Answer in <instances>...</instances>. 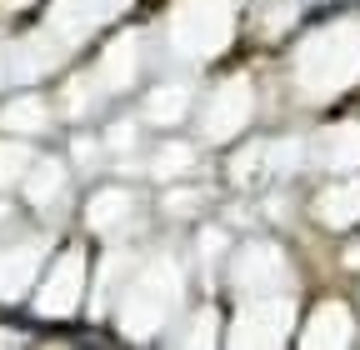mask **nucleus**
<instances>
[{"label": "nucleus", "mask_w": 360, "mask_h": 350, "mask_svg": "<svg viewBox=\"0 0 360 350\" xmlns=\"http://www.w3.org/2000/svg\"><path fill=\"white\" fill-rule=\"evenodd\" d=\"M360 80V25L355 20H335L326 30H315L310 40H300L295 51V85L305 101H330Z\"/></svg>", "instance_id": "obj_1"}, {"label": "nucleus", "mask_w": 360, "mask_h": 350, "mask_svg": "<svg viewBox=\"0 0 360 350\" xmlns=\"http://www.w3.org/2000/svg\"><path fill=\"white\" fill-rule=\"evenodd\" d=\"M180 295H186V276L170 255H150L141 271L130 266V285L120 295V330L130 340H150L180 311Z\"/></svg>", "instance_id": "obj_2"}, {"label": "nucleus", "mask_w": 360, "mask_h": 350, "mask_svg": "<svg viewBox=\"0 0 360 350\" xmlns=\"http://www.w3.org/2000/svg\"><path fill=\"white\" fill-rule=\"evenodd\" d=\"M236 35V0H175L170 51L186 60H215Z\"/></svg>", "instance_id": "obj_3"}, {"label": "nucleus", "mask_w": 360, "mask_h": 350, "mask_svg": "<svg viewBox=\"0 0 360 350\" xmlns=\"http://www.w3.org/2000/svg\"><path fill=\"white\" fill-rule=\"evenodd\" d=\"M285 280H290V260H285L281 245H270V240H250L231 260V285L240 295H270V290H281Z\"/></svg>", "instance_id": "obj_4"}, {"label": "nucleus", "mask_w": 360, "mask_h": 350, "mask_svg": "<svg viewBox=\"0 0 360 350\" xmlns=\"http://www.w3.org/2000/svg\"><path fill=\"white\" fill-rule=\"evenodd\" d=\"M290 330H295V300L255 295V305H245L231 325V345H285Z\"/></svg>", "instance_id": "obj_5"}, {"label": "nucleus", "mask_w": 360, "mask_h": 350, "mask_svg": "<svg viewBox=\"0 0 360 350\" xmlns=\"http://www.w3.org/2000/svg\"><path fill=\"white\" fill-rule=\"evenodd\" d=\"M255 115V91H250V80H225V85H215V96L205 101V115H200V130H205V141H236L240 130H245V120Z\"/></svg>", "instance_id": "obj_6"}, {"label": "nucleus", "mask_w": 360, "mask_h": 350, "mask_svg": "<svg viewBox=\"0 0 360 350\" xmlns=\"http://www.w3.org/2000/svg\"><path fill=\"white\" fill-rule=\"evenodd\" d=\"M80 295H85V250H65L56 266H51V276L40 280V295H35V311L45 316V320H65V316H75V305H80Z\"/></svg>", "instance_id": "obj_7"}, {"label": "nucleus", "mask_w": 360, "mask_h": 350, "mask_svg": "<svg viewBox=\"0 0 360 350\" xmlns=\"http://www.w3.org/2000/svg\"><path fill=\"white\" fill-rule=\"evenodd\" d=\"M125 6L130 0H56L51 15H45V30H51L60 46H75V40H85L96 25L115 20Z\"/></svg>", "instance_id": "obj_8"}, {"label": "nucleus", "mask_w": 360, "mask_h": 350, "mask_svg": "<svg viewBox=\"0 0 360 350\" xmlns=\"http://www.w3.org/2000/svg\"><path fill=\"white\" fill-rule=\"evenodd\" d=\"M45 255H51V240H45V235L15 240V245H0V305H11V300L30 295V285L40 280Z\"/></svg>", "instance_id": "obj_9"}, {"label": "nucleus", "mask_w": 360, "mask_h": 350, "mask_svg": "<svg viewBox=\"0 0 360 350\" xmlns=\"http://www.w3.org/2000/svg\"><path fill=\"white\" fill-rule=\"evenodd\" d=\"M60 56H65L60 40H56L51 30H35V35H20L15 46L6 51V70H11L15 80H40L45 70L60 65Z\"/></svg>", "instance_id": "obj_10"}, {"label": "nucleus", "mask_w": 360, "mask_h": 350, "mask_svg": "<svg viewBox=\"0 0 360 350\" xmlns=\"http://www.w3.org/2000/svg\"><path fill=\"white\" fill-rule=\"evenodd\" d=\"M310 155H315V165H326V170H355L360 165V120L326 125L321 136L310 141Z\"/></svg>", "instance_id": "obj_11"}, {"label": "nucleus", "mask_w": 360, "mask_h": 350, "mask_svg": "<svg viewBox=\"0 0 360 350\" xmlns=\"http://www.w3.org/2000/svg\"><path fill=\"white\" fill-rule=\"evenodd\" d=\"M130 221H135V195L120 190V186L96 190V195H90V205H85V226L96 231V235H120Z\"/></svg>", "instance_id": "obj_12"}, {"label": "nucleus", "mask_w": 360, "mask_h": 350, "mask_svg": "<svg viewBox=\"0 0 360 350\" xmlns=\"http://www.w3.org/2000/svg\"><path fill=\"white\" fill-rule=\"evenodd\" d=\"M135 75H141V40H135V35H115L105 46V56H101V75L96 80L105 85V91H130Z\"/></svg>", "instance_id": "obj_13"}, {"label": "nucleus", "mask_w": 360, "mask_h": 350, "mask_svg": "<svg viewBox=\"0 0 360 350\" xmlns=\"http://www.w3.org/2000/svg\"><path fill=\"white\" fill-rule=\"evenodd\" d=\"M350 335H355V325H350V311L340 300H326V305H315V316L305 320V330H300V340L310 345V350H326V345H350Z\"/></svg>", "instance_id": "obj_14"}, {"label": "nucleus", "mask_w": 360, "mask_h": 350, "mask_svg": "<svg viewBox=\"0 0 360 350\" xmlns=\"http://www.w3.org/2000/svg\"><path fill=\"white\" fill-rule=\"evenodd\" d=\"M45 125H51L45 96H15V101L0 105V130H6V136H40Z\"/></svg>", "instance_id": "obj_15"}, {"label": "nucleus", "mask_w": 360, "mask_h": 350, "mask_svg": "<svg viewBox=\"0 0 360 350\" xmlns=\"http://www.w3.org/2000/svg\"><path fill=\"white\" fill-rule=\"evenodd\" d=\"M25 181V200L30 205H56L60 190H65V165L51 155V160H30V170L20 175Z\"/></svg>", "instance_id": "obj_16"}, {"label": "nucleus", "mask_w": 360, "mask_h": 350, "mask_svg": "<svg viewBox=\"0 0 360 350\" xmlns=\"http://www.w3.org/2000/svg\"><path fill=\"white\" fill-rule=\"evenodd\" d=\"M315 215H321L326 226H355L360 221V181H345V186H330L321 200H315Z\"/></svg>", "instance_id": "obj_17"}, {"label": "nucleus", "mask_w": 360, "mask_h": 350, "mask_svg": "<svg viewBox=\"0 0 360 350\" xmlns=\"http://www.w3.org/2000/svg\"><path fill=\"white\" fill-rule=\"evenodd\" d=\"M186 110H191V85H180V80L155 85L146 96V120L150 125H175V120H186Z\"/></svg>", "instance_id": "obj_18"}, {"label": "nucleus", "mask_w": 360, "mask_h": 350, "mask_svg": "<svg viewBox=\"0 0 360 350\" xmlns=\"http://www.w3.org/2000/svg\"><path fill=\"white\" fill-rule=\"evenodd\" d=\"M125 271H130V255H125V250H110V255H105V266H101V276H96V295H90V311H96V316L110 305V290L120 285Z\"/></svg>", "instance_id": "obj_19"}, {"label": "nucleus", "mask_w": 360, "mask_h": 350, "mask_svg": "<svg viewBox=\"0 0 360 350\" xmlns=\"http://www.w3.org/2000/svg\"><path fill=\"white\" fill-rule=\"evenodd\" d=\"M60 110H65L70 120H80V115L96 110V75H70L65 91H60Z\"/></svg>", "instance_id": "obj_20"}, {"label": "nucleus", "mask_w": 360, "mask_h": 350, "mask_svg": "<svg viewBox=\"0 0 360 350\" xmlns=\"http://www.w3.org/2000/svg\"><path fill=\"white\" fill-rule=\"evenodd\" d=\"M195 165V145H186V141H165L160 150H155V160H150V170L160 175V181H170V175H186Z\"/></svg>", "instance_id": "obj_21"}, {"label": "nucleus", "mask_w": 360, "mask_h": 350, "mask_svg": "<svg viewBox=\"0 0 360 350\" xmlns=\"http://www.w3.org/2000/svg\"><path fill=\"white\" fill-rule=\"evenodd\" d=\"M30 150L20 145V136H0V186H15L20 175L30 170Z\"/></svg>", "instance_id": "obj_22"}, {"label": "nucleus", "mask_w": 360, "mask_h": 350, "mask_svg": "<svg viewBox=\"0 0 360 350\" xmlns=\"http://www.w3.org/2000/svg\"><path fill=\"white\" fill-rule=\"evenodd\" d=\"M215 335H220V316L205 305V311H195V316H191V325L180 330L175 340H180V345H215Z\"/></svg>", "instance_id": "obj_23"}, {"label": "nucleus", "mask_w": 360, "mask_h": 350, "mask_svg": "<svg viewBox=\"0 0 360 350\" xmlns=\"http://www.w3.org/2000/svg\"><path fill=\"white\" fill-rule=\"evenodd\" d=\"M260 170H265V145L255 141V145H245V150L231 160V181H240V186H245L250 175H260Z\"/></svg>", "instance_id": "obj_24"}, {"label": "nucleus", "mask_w": 360, "mask_h": 350, "mask_svg": "<svg viewBox=\"0 0 360 350\" xmlns=\"http://www.w3.org/2000/svg\"><path fill=\"white\" fill-rule=\"evenodd\" d=\"M300 155H305V145H300V141H281V145H265V160H270V170H281V175H290V170L300 165Z\"/></svg>", "instance_id": "obj_25"}, {"label": "nucleus", "mask_w": 360, "mask_h": 350, "mask_svg": "<svg viewBox=\"0 0 360 350\" xmlns=\"http://www.w3.org/2000/svg\"><path fill=\"white\" fill-rule=\"evenodd\" d=\"M290 20H295V0H270V6L260 11V25H265L270 35H281Z\"/></svg>", "instance_id": "obj_26"}, {"label": "nucleus", "mask_w": 360, "mask_h": 350, "mask_svg": "<svg viewBox=\"0 0 360 350\" xmlns=\"http://www.w3.org/2000/svg\"><path fill=\"white\" fill-rule=\"evenodd\" d=\"M200 205H205V190H195V186L170 190V195H165V215H195Z\"/></svg>", "instance_id": "obj_27"}, {"label": "nucleus", "mask_w": 360, "mask_h": 350, "mask_svg": "<svg viewBox=\"0 0 360 350\" xmlns=\"http://www.w3.org/2000/svg\"><path fill=\"white\" fill-rule=\"evenodd\" d=\"M135 141H141V130H135V120H115V125L105 130V145H110L115 155H130V150H135Z\"/></svg>", "instance_id": "obj_28"}, {"label": "nucleus", "mask_w": 360, "mask_h": 350, "mask_svg": "<svg viewBox=\"0 0 360 350\" xmlns=\"http://www.w3.org/2000/svg\"><path fill=\"white\" fill-rule=\"evenodd\" d=\"M225 250H231V235H225V231H205V235H200V260H205V271H215V260H220Z\"/></svg>", "instance_id": "obj_29"}, {"label": "nucleus", "mask_w": 360, "mask_h": 350, "mask_svg": "<svg viewBox=\"0 0 360 350\" xmlns=\"http://www.w3.org/2000/svg\"><path fill=\"white\" fill-rule=\"evenodd\" d=\"M70 155L80 160V165H101V145L90 141V136H75V145H70Z\"/></svg>", "instance_id": "obj_30"}, {"label": "nucleus", "mask_w": 360, "mask_h": 350, "mask_svg": "<svg viewBox=\"0 0 360 350\" xmlns=\"http://www.w3.org/2000/svg\"><path fill=\"white\" fill-rule=\"evenodd\" d=\"M30 0H0V11H25Z\"/></svg>", "instance_id": "obj_31"}, {"label": "nucleus", "mask_w": 360, "mask_h": 350, "mask_svg": "<svg viewBox=\"0 0 360 350\" xmlns=\"http://www.w3.org/2000/svg\"><path fill=\"white\" fill-rule=\"evenodd\" d=\"M0 80H6V40H0Z\"/></svg>", "instance_id": "obj_32"}, {"label": "nucleus", "mask_w": 360, "mask_h": 350, "mask_svg": "<svg viewBox=\"0 0 360 350\" xmlns=\"http://www.w3.org/2000/svg\"><path fill=\"white\" fill-rule=\"evenodd\" d=\"M6 221H11V205H6V200H0V226H6Z\"/></svg>", "instance_id": "obj_33"}, {"label": "nucleus", "mask_w": 360, "mask_h": 350, "mask_svg": "<svg viewBox=\"0 0 360 350\" xmlns=\"http://www.w3.org/2000/svg\"><path fill=\"white\" fill-rule=\"evenodd\" d=\"M345 260H350V266H360V245H355V250H350V255H345Z\"/></svg>", "instance_id": "obj_34"}]
</instances>
